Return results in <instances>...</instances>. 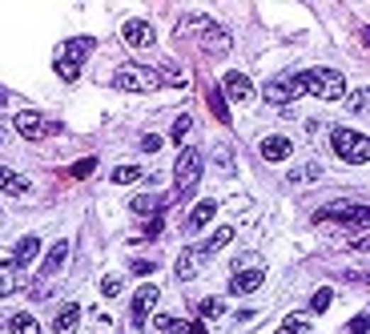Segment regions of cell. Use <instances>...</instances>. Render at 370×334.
<instances>
[{
  "label": "cell",
  "instance_id": "obj_7",
  "mask_svg": "<svg viewBox=\"0 0 370 334\" xmlns=\"http://www.w3.org/2000/svg\"><path fill=\"white\" fill-rule=\"evenodd\" d=\"M157 298H161V290L153 282H145L141 290H137L133 294V326H145L149 314H153V306H157Z\"/></svg>",
  "mask_w": 370,
  "mask_h": 334
},
{
  "label": "cell",
  "instance_id": "obj_20",
  "mask_svg": "<svg viewBox=\"0 0 370 334\" xmlns=\"http://www.w3.org/2000/svg\"><path fill=\"white\" fill-rule=\"evenodd\" d=\"M0 189H4V194H28V182L21 174H13V169L0 165Z\"/></svg>",
  "mask_w": 370,
  "mask_h": 334
},
{
  "label": "cell",
  "instance_id": "obj_23",
  "mask_svg": "<svg viewBox=\"0 0 370 334\" xmlns=\"http://www.w3.org/2000/svg\"><path fill=\"white\" fill-rule=\"evenodd\" d=\"M318 177H322L318 165H298V169L286 174V182H290V186H302V182H318Z\"/></svg>",
  "mask_w": 370,
  "mask_h": 334
},
{
  "label": "cell",
  "instance_id": "obj_29",
  "mask_svg": "<svg viewBox=\"0 0 370 334\" xmlns=\"http://www.w3.org/2000/svg\"><path fill=\"white\" fill-rule=\"evenodd\" d=\"M161 198H153V194H141V198H133V213H149V210H157Z\"/></svg>",
  "mask_w": 370,
  "mask_h": 334
},
{
  "label": "cell",
  "instance_id": "obj_36",
  "mask_svg": "<svg viewBox=\"0 0 370 334\" xmlns=\"http://www.w3.org/2000/svg\"><path fill=\"white\" fill-rule=\"evenodd\" d=\"M141 149H145V153H153V149H161V137H157V133H145V137H141Z\"/></svg>",
  "mask_w": 370,
  "mask_h": 334
},
{
  "label": "cell",
  "instance_id": "obj_1",
  "mask_svg": "<svg viewBox=\"0 0 370 334\" xmlns=\"http://www.w3.org/2000/svg\"><path fill=\"white\" fill-rule=\"evenodd\" d=\"M298 97H322V101H342L346 97V77L338 69H302V73L290 77Z\"/></svg>",
  "mask_w": 370,
  "mask_h": 334
},
{
  "label": "cell",
  "instance_id": "obj_27",
  "mask_svg": "<svg viewBox=\"0 0 370 334\" xmlns=\"http://www.w3.org/2000/svg\"><path fill=\"white\" fill-rule=\"evenodd\" d=\"M222 310H225L222 298H206V302H201V318L213 322V318H222Z\"/></svg>",
  "mask_w": 370,
  "mask_h": 334
},
{
  "label": "cell",
  "instance_id": "obj_2",
  "mask_svg": "<svg viewBox=\"0 0 370 334\" xmlns=\"http://www.w3.org/2000/svg\"><path fill=\"white\" fill-rule=\"evenodd\" d=\"M97 49V40L93 37H73L65 40L61 49H57V57H52V69H57V77L61 81H77L81 77V65H85V57Z\"/></svg>",
  "mask_w": 370,
  "mask_h": 334
},
{
  "label": "cell",
  "instance_id": "obj_12",
  "mask_svg": "<svg viewBox=\"0 0 370 334\" xmlns=\"http://www.w3.org/2000/svg\"><path fill=\"white\" fill-rule=\"evenodd\" d=\"M290 153H294V145H290V137H282V133H274L262 141V157L266 161H290Z\"/></svg>",
  "mask_w": 370,
  "mask_h": 334
},
{
  "label": "cell",
  "instance_id": "obj_35",
  "mask_svg": "<svg viewBox=\"0 0 370 334\" xmlns=\"http://www.w3.org/2000/svg\"><path fill=\"white\" fill-rule=\"evenodd\" d=\"M370 330V318L366 314H354V318H350V334H366Z\"/></svg>",
  "mask_w": 370,
  "mask_h": 334
},
{
  "label": "cell",
  "instance_id": "obj_9",
  "mask_svg": "<svg viewBox=\"0 0 370 334\" xmlns=\"http://www.w3.org/2000/svg\"><path fill=\"white\" fill-rule=\"evenodd\" d=\"M121 37L129 49H149V45H153V25H149V21H125Z\"/></svg>",
  "mask_w": 370,
  "mask_h": 334
},
{
  "label": "cell",
  "instance_id": "obj_22",
  "mask_svg": "<svg viewBox=\"0 0 370 334\" xmlns=\"http://www.w3.org/2000/svg\"><path fill=\"white\" fill-rule=\"evenodd\" d=\"M310 326H314V322H310V314H306V310H298V314H290V318H286L282 334H310Z\"/></svg>",
  "mask_w": 370,
  "mask_h": 334
},
{
  "label": "cell",
  "instance_id": "obj_18",
  "mask_svg": "<svg viewBox=\"0 0 370 334\" xmlns=\"http://www.w3.org/2000/svg\"><path fill=\"white\" fill-rule=\"evenodd\" d=\"M153 326H157L161 334H194V326H189V322L173 318V314H157V318H153Z\"/></svg>",
  "mask_w": 370,
  "mask_h": 334
},
{
  "label": "cell",
  "instance_id": "obj_15",
  "mask_svg": "<svg viewBox=\"0 0 370 334\" xmlns=\"http://www.w3.org/2000/svg\"><path fill=\"white\" fill-rule=\"evenodd\" d=\"M230 242H234V226H222V230H213V234L206 238L194 254H218V250H225Z\"/></svg>",
  "mask_w": 370,
  "mask_h": 334
},
{
  "label": "cell",
  "instance_id": "obj_5",
  "mask_svg": "<svg viewBox=\"0 0 370 334\" xmlns=\"http://www.w3.org/2000/svg\"><path fill=\"white\" fill-rule=\"evenodd\" d=\"M198 182H201V153L198 149H181V157L173 165V186H177V194H189Z\"/></svg>",
  "mask_w": 370,
  "mask_h": 334
},
{
  "label": "cell",
  "instance_id": "obj_21",
  "mask_svg": "<svg viewBox=\"0 0 370 334\" xmlns=\"http://www.w3.org/2000/svg\"><path fill=\"white\" fill-rule=\"evenodd\" d=\"M9 330L13 334H40V322L33 318V314H13V318H9Z\"/></svg>",
  "mask_w": 370,
  "mask_h": 334
},
{
  "label": "cell",
  "instance_id": "obj_25",
  "mask_svg": "<svg viewBox=\"0 0 370 334\" xmlns=\"http://www.w3.org/2000/svg\"><path fill=\"white\" fill-rule=\"evenodd\" d=\"M141 182V169L137 165H121V169H113V186H133Z\"/></svg>",
  "mask_w": 370,
  "mask_h": 334
},
{
  "label": "cell",
  "instance_id": "obj_28",
  "mask_svg": "<svg viewBox=\"0 0 370 334\" xmlns=\"http://www.w3.org/2000/svg\"><path fill=\"white\" fill-rule=\"evenodd\" d=\"M101 294L117 298V294H121V278H117V274H105V278H101Z\"/></svg>",
  "mask_w": 370,
  "mask_h": 334
},
{
  "label": "cell",
  "instance_id": "obj_10",
  "mask_svg": "<svg viewBox=\"0 0 370 334\" xmlns=\"http://www.w3.org/2000/svg\"><path fill=\"white\" fill-rule=\"evenodd\" d=\"M213 213H218V201H213V198L198 201V206L189 210V222H185V230H189V234H198V230H206V226L213 222Z\"/></svg>",
  "mask_w": 370,
  "mask_h": 334
},
{
  "label": "cell",
  "instance_id": "obj_32",
  "mask_svg": "<svg viewBox=\"0 0 370 334\" xmlns=\"http://www.w3.org/2000/svg\"><path fill=\"white\" fill-rule=\"evenodd\" d=\"M93 169H97V157H85V161H77L73 165V177H89Z\"/></svg>",
  "mask_w": 370,
  "mask_h": 334
},
{
  "label": "cell",
  "instance_id": "obj_26",
  "mask_svg": "<svg viewBox=\"0 0 370 334\" xmlns=\"http://www.w3.org/2000/svg\"><path fill=\"white\" fill-rule=\"evenodd\" d=\"M194 258H198V254H194V250H185L181 258H177V266H173V274H177V278H194V274H198Z\"/></svg>",
  "mask_w": 370,
  "mask_h": 334
},
{
  "label": "cell",
  "instance_id": "obj_17",
  "mask_svg": "<svg viewBox=\"0 0 370 334\" xmlns=\"http://www.w3.org/2000/svg\"><path fill=\"white\" fill-rule=\"evenodd\" d=\"M77 322H81V306H73V302H69V306L57 314L52 330H57V334H77Z\"/></svg>",
  "mask_w": 370,
  "mask_h": 334
},
{
  "label": "cell",
  "instance_id": "obj_34",
  "mask_svg": "<svg viewBox=\"0 0 370 334\" xmlns=\"http://www.w3.org/2000/svg\"><path fill=\"white\" fill-rule=\"evenodd\" d=\"M157 270V258H137L133 262V274H153Z\"/></svg>",
  "mask_w": 370,
  "mask_h": 334
},
{
  "label": "cell",
  "instance_id": "obj_30",
  "mask_svg": "<svg viewBox=\"0 0 370 334\" xmlns=\"http://www.w3.org/2000/svg\"><path fill=\"white\" fill-rule=\"evenodd\" d=\"M330 302H334L330 290H318V294H314V302H310V314H322V310H330Z\"/></svg>",
  "mask_w": 370,
  "mask_h": 334
},
{
  "label": "cell",
  "instance_id": "obj_11",
  "mask_svg": "<svg viewBox=\"0 0 370 334\" xmlns=\"http://www.w3.org/2000/svg\"><path fill=\"white\" fill-rule=\"evenodd\" d=\"M262 282H266V270H258V266L254 270H237L234 282H230V294H254Z\"/></svg>",
  "mask_w": 370,
  "mask_h": 334
},
{
  "label": "cell",
  "instance_id": "obj_4",
  "mask_svg": "<svg viewBox=\"0 0 370 334\" xmlns=\"http://www.w3.org/2000/svg\"><path fill=\"white\" fill-rule=\"evenodd\" d=\"M113 85L121 89V93H153L161 85V77L153 69H145V65H125V69H117Z\"/></svg>",
  "mask_w": 370,
  "mask_h": 334
},
{
  "label": "cell",
  "instance_id": "obj_33",
  "mask_svg": "<svg viewBox=\"0 0 370 334\" xmlns=\"http://www.w3.org/2000/svg\"><path fill=\"white\" fill-rule=\"evenodd\" d=\"M350 109H354L358 117L366 113V89H358V93H350Z\"/></svg>",
  "mask_w": 370,
  "mask_h": 334
},
{
  "label": "cell",
  "instance_id": "obj_3",
  "mask_svg": "<svg viewBox=\"0 0 370 334\" xmlns=\"http://www.w3.org/2000/svg\"><path fill=\"white\" fill-rule=\"evenodd\" d=\"M330 145H334V153L342 161H350V165H366V157H370V141L362 133H354V129H334Z\"/></svg>",
  "mask_w": 370,
  "mask_h": 334
},
{
  "label": "cell",
  "instance_id": "obj_31",
  "mask_svg": "<svg viewBox=\"0 0 370 334\" xmlns=\"http://www.w3.org/2000/svg\"><path fill=\"white\" fill-rule=\"evenodd\" d=\"M189 129H194V121H189V117H177V121H173V141H177V145H181V137L189 133Z\"/></svg>",
  "mask_w": 370,
  "mask_h": 334
},
{
  "label": "cell",
  "instance_id": "obj_14",
  "mask_svg": "<svg viewBox=\"0 0 370 334\" xmlns=\"http://www.w3.org/2000/svg\"><path fill=\"white\" fill-rule=\"evenodd\" d=\"M262 97L270 101V105H290V101H298V93L290 85V77H286V81H270V85L262 89Z\"/></svg>",
  "mask_w": 370,
  "mask_h": 334
},
{
  "label": "cell",
  "instance_id": "obj_8",
  "mask_svg": "<svg viewBox=\"0 0 370 334\" xmlns=\"http://www.w3.org/2000/svg\"><path fill=\"white\" fill-rule=\"evenodd\" d=\"M13 125H16V133L28 137V141H40V137L49 133V121H45L40 113H33V109H21L13 117Z\"/></svg>",
  "mask_w": 370,
  "mask_h": 334
},
{
  "label": "cell",
  "instance_id": "obj_13",
  "mask_svg": "<svg viewBox=\"0 0 370 334\" xmlns=\"http://www.w3.org/2000/svg\"><path fill=\"white\" fill-rule=\"evenodd\" d=\"M65 258H69V242H52L49 258H45V266H40V282H49L52 274L65 270Z\"/></svg>",
  "mask_w": 370,
  "mask_h": 334
},
{
  "label": "cell",
  "instance_id": "obj_38",
  "mask_svg": "<svg viewBox=\"0 0 370 334\" xmlns=\"http://www.w3.org/2000/svg\"><path fill=\"white\" fill-rule=\"evenodd\" d=\"M278 334H282V330H278Z\"/></svg>",
  "mask_w": 370,
  "mask_h": 334
},
{
  "label": "cell",
  "instance_id": "obj_6",
  "mask_svg": "<svg viewBox=\"0 0 370 334\" xmlns=\"http://www.w3.org/2000/svg\"><path fill=\"white\" fill-rule=\"evenodd\" d=\"M222 97L225 101H237V105H246V101H254V85H250L246 73H225L222 77Z\"/></svg>",
  "mask_w": 370,
  "mask_h": 334
},
{
  "label": "cell",
  "instance_id": "obj_24",
  "mask_svg": "<svg viewBox=\"0 0 370 334\" xmlns=\"http://www.w3.org/2000/svg\"><path fill=\"white\" fill-rule=\"evenodd\" d=\"M210 109H213V117H218L222 125H230V105H225L222 89H210Z\"/></svg>",
  "mask_w": 370,
  "mask_h": 334
},
{
  "label": "cell",
  "instance_id": "obj_37",
  "mask_svg": "<svg viewBox=\"0 0 370 334\" xmlns=\"http://www.w3.org/2000/svg\"><path fill=\"white\" fill-rule=\"evenodd\" d=\"M0 105H4V89H0Z\"/></svg>",
  "mask_w": 370,
  "mask_h": 334
},
{
  "label": "cell",
  "instance_id": "obj_16",
  "mask_svg": "<svg viewBox=\"0 0 370 334\" xmlns=\"http://www.w3.org/2000/svg\"><path fill=\"white\" fill-rule=\"evenodd\" d=\"M40 254V238L37 234H28V238H21V246H16V266H21V270H25V266H33V258H37Z\"/></svg>",
  "mask_w": 370,
  "mask_h": 334
},
{
  "label": "cell",
  "instance_id": "obj_19",
  "mask_svg": "<svg viewBox=\"0 0 370 334\" xmlns=\"http://www.w3.org/2000/svg\"><path fill=\"white\" fill-rule=\"evenodd\" d=\"M13 290H16V262L4 258L0 262V298H9Z\"/></svg>",
  "mask_w": 370,
  "mask_h": 334
}]
</instances>
